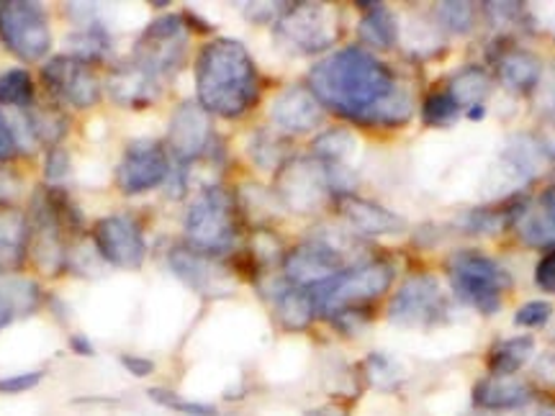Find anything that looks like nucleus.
<instances>
[{"mask_svg":"<svg viewBox=\"0 0 555 416\" xmlns=\"http://www.w3.org/2000/svg\"><path fill=\"white\" fill-rule=\"evenodd\" d=\"M189 50V29L180 16H159L144 29L134 47V62L159 80L183 67Z\"/></svg>","mask_w":555,"mask_h":416,"instance_id":"nucleus-8","label":"nucleus"},{"mask_svg":"<svg viewBox=\"0 0 555 416\" xmlns=\"http://www.w3.org/2000/svg\"><path fill=\"white\" fill-rule=\"evenodd\" d=\"M496 75L506 88L527 95L538 88L543 65H540L535 54L525 50H509L496 60Z\"/></svg>","mask_w":555,"mask_h":416,"instance_id":"nucleus-22","label":"nucleus"},{"mask_svg":"<svg viewBox=\"0 0 555 416\" xmlns=\"http://www.w3.org/2000/svg\"><path fill=\"white\" fill-rule=\"evenodd\" d=\"M208 139H211V121H208V114L201 108V103H180L168 129L170 150L178 157V162L185 165L204 155Z\"/></svg>","mask_w":555,"mask_h":416,"instance_id":"nucleus-15","label":"nucleus"},{"mask_svg":"<svg viewBox=\"0 0 555 416\" xmlns=\"http://www.w3.org/2000/svg\"><path fill=\"white\" fill-rule=\"evenodd\" d=\"M450 283L463 303L496 314L502 309L504 290L512 286V277L496 260L478 252H461L450 260Z\"/></svg>","mask_w":555,"mask_h":416,"instance_id":"nucleus-4","label":"nucleus"},{"mask_svg":"<svg viewBox=\"0 0 555 416\" xmlns=\"http://www.w3.org/2000/svg\"><path fill=\"white\" fill-rule=\"evenodd\" d=\"M515 224L525 245L555 247V185L540 196L535 208L525 206Z\"/></svg>","mask_w":555,"mask_h":416,"instance_id":"nucleus-20","label":"nucleus"},{"mask_svg":"<svg viewBox=\"0 0 555 416\" xmlns=\"http://www.w3.org/2000/svg\"><path fill=\"white\" fill-rule=\"evenodd\" d=\"M437 18L448 31L466 34L474 24V11L468 3H437Z\"/></svg>","mask_w":555,"mask_h":416,"instance_id":"nucleus-36","label":"nucleus"},{"mask_svg":"<svg viewBox=\"0 0 555 416\" xmlns=\"http://www.w3.org/2000/svg\"><path fill=\"white\" fill-rule=\"evenodd\" d=\"M0 39L16 57L37 62L52 50L50 18L37 3L16 0L0 5Z\"/></svg>","mask_w":555,"mask_h":416,"instance_id":"nucleus-6","label":"nucleus"},{"mask_svg":"<svg viewBox=\"0 0 555 416\" xmlns=\"http://www.w3.org/2000/svg\"><path fill=\"white\" fill-rule=\"evenodd\" d=\"M275 311L286 329H304L311 324L317 309H314V301H311L309 290L291 286V288H283L281 294L275 296Z\"/></svg>","mask_w":555,"mask_h":416,"instance_id":"nucleus-26","label":"nucleus"},{"mask_svg":"<svg viewBox=\"0 0 555 416\" xmlns=\"http://www.w3.org/2000/svg\"><path fill=\"white\" fill-rule=\"evenodd\" d=\"M93 239L101 258L111 262L114 268L137 270L142 268L144 258H147V245H144L142 229L127 213H111V217L101 219L95 224Z\"/></svg>","mask_w":555,"mask_h":416,"instance_id":"nucleus-12","label":"nucleus"},{"mask_svg":"<svg viewBox=\"0 0 555 416\" xmlns=\"http://www.w3.org/2000/svg\"><path fill=\"white\" fill-rule=\"evenodd\" d=\"M29 245V226L18 213H0V270L21 265Z\"/></svg>","mask_w":555,"mask_h":416,"instance_id":"nucleus-25","label":"nucleus"},{"mask_svg":"<svg viewBox=\"0 0 555 416\" xmlns=\"http://www.w3.org/2000/svg\"><path fill=\"white\" fill-rule=\"evenodd\" d=\"M339 211H343V217L363 234H397L404 229V219L397 217V213L373 204V200L352 196V193H343V198H339Z\"/></svg>","mask_w":555,"mask_h":416,"instance_id":"nucleus-18","label":"nucleus"},{"mask_svg":"<svg viewBox=\"0 0 555 416\" xmlns=\"http://www.w3.org/2000/svg\"><path fill=\"white\" fill-rule=\"evenodd\" d=\"M525 200H512V204H504L499 208H478V211H470L463 217V224H466L468 232H483L494 234L502 232L506 224L519 219V213L525 211Z\"/></svg>","mask_w":555,"mask_h":416,"instance_id":"nucleus-28","label":"nucleus"},{"mask_svg":"<svg viewBox=\"0 0 555 416\" xmlns=\"http://www.w3.org/2000/svg\"><path fill=\"white\" fill-rule=\"evenodd\" d=\"M121 365L127 367L131 376L137 378H144V376H152L155 373V365H152V360L147 358H134V355H121Z\"/></svg>","mask_w":555,"mask_h":416,"instance_id":"nucleus-43","label":"nucleus"},{"mask_svg":"<svg viewBox=\"0 0 555 416\" xmlns=\"http://www.w3.org/2000/svg\"><path fill=\"white\" fill-rule=\"evenodd\" d=\"M69 344H73V350L78 352V355H93V347H90L88 337H78V335H75L73 339H69Z\"/></svg>","mask_w":555,"mask_h":416,"instance_id":"nucleus-45","label":"nucleus"},{"mask_svg":"<svg viewBox=\"0 0 555 416\" xmlns=\"http://www.w3.org/2000/svg\"><path fill=\"white\" fill-rule=\"evenodd\" d=\"M358 31L365 44L376 47V50H388V47L397 41V18H393L386 9L376 5V9L367 11L363 21H360Z\"/></svg>","mask_w":555,"mask_h":416,"instance_id":"nucleus-29","label":"nucleus"},{"mask_svg":"<svg viewBox=\"0 0 555 416\" xmlns=\"http://www.w3.org/2000/svg\"><path fill=\"white\" fill-rule=\"evenodd\" d=\"M170 265L176 273L183 277L189 286H193L201 294H219L221 283H224V273L214 260H208L204 252L189 247H176L170 252Z\"/></svg>","mask_w":555,"mask_h":416,"instance_id":"nucleus-19","label":"nucleus"},{"mask_svg":"<svg viewBox=\"0 0 555 416\" xmlns=\"http://www.w3.org/2000/svg\"><path fill=\"white\" fill-rule=\"evenodd\" d=\"M448 90L461 108H476L481 106L483 95L489 93V78H486L481 69H463V73L455 75Z\"/></svg>","mask_w":555,"mask_h":416,"instance_id":"nucleus-31","label":"nucleus"},{"mask_svg":"<svg viewBox=\"0 0 555 416\" xmlns=\"http://www.w3.org/2000/svg\"><path fill=\"white\" fill-rule=\"evenodd\" d=\"M553 316V307L547 301H530L525 303V307L517 309L515 314V324L517 327H525V329H540L545 327L547 322H551Z\"/></svg>","mask_w":555,"mask_h":416,"instance_id":"nucleus-37","label":"nucleus"},{"mask_svg":"<svg viewBox=\"0 0 555 416\" xmlns=\"http://www.w3.org/2000/svg\"><path fill=\"white\" fill-rule=\"evenodd\" d=\"M393 281V268L388 262H363L350 270H343L335 277H330L322 286L311 288V301L314 309L324 316H335L345 309H356L358 303L373 301L384 296Z\"/></svg>","mask_w":555,"mask_h":416,"instance_id":"nucleus-3","label":"nucleus"},{"mask_svg":"<svg viewBox=\"0 0 555 416\" xmlns=\"http://www.w3.org/2000/svg\"><path fill=\"white\" fill-rule=\"evenodd\" d=\"M504 162L509 172H515L519 178H535L540 170H545L547 165V150L543 142H538L535 136L519 134L506 144L504 150Z\"/></svg>","mask_w":555,"mask_h":416,"instance_id":"nucleus-23","label":"nucleus"},{"mask_svg":"<svg viewBox=\"0 0 555 416\" xmlns=\"http://www.w3.org/2000/svg\"><path fill=\"white\" fill-rule=\"evenodd\" d=\"M44 86L52 95L73 103L78 108H88L101 99V82L88 62L73 54H60L44 65Z\"/></svg>","mask_w":555,"mask_h":416,"instance_id":"nucleus-13","label":"nucleus"},{"mask_svg":"<svg viewBox=\"0 0 555 416\" xmlns=\"http://www.w3.org/2000/svg\"><path fill=\"white\" fill-rule=\"evenodd\" d=\"M422 114H425V121L429 127H446V123H453L461 116V106L450 95V90H440V93H433L425 101Z\"/></svg>","mask_w":555,"mask_h":416,"instance_id":"nucleus-33","label":"nucleus"},{"mask_svg":"<svg viewBox=\"0 0 555 416\" xmlns=\"http://www.w3.org/2000/svg\"><path fill=\"white\" fill-rule=\"evenodd\" d=\"M13 316H16V309L11 307V301L0 294V329H5L9 324L13 322Z\"/></svg>","mask_w":555,"mask_h":416,"instance_id":"nucleus-44","label":"nucleus"},{"mask_svg":"<svg viewBox=\"0 0 555 416\" xmlns=\"http://www.w3.org/2000/svg\"><path fill=\"white\" fill-rule=\"evenodd\" d=\"M309 90L324 108L363 123L397 127L412 114L409 93L397 86L391 69L356 47L319 62L309 75Z\"/></svg>","mask_w":555,"mask_h":416,"instance_id":"nucleus-1","label":"nucleus"},{"mask_svg":"<svg viewBox=\"0 0 555 416\" xmlns=\"http://www.w3.org/2000/svg\"><path fill=\"white\" fill-rule=\"evenodd\" d=\"M185 237L196 252L221 255L237 239L232 198L224 188L214 185L198 193L185 217Z\"/></svg>","mask_w":555,"mask_h":416,"instance_id":"nucleus-5","label":"nucleus"},{"mask_svg":"<svg viewBox=\"0 0 555 416\" xmlns=\"http://www.w3.org/2000/svg\"><path fill=\"white\" fill-rule=\"evenodd\" d=\"M532 416H555V401H543Z\"/></svg>","mask_w":555,"mask_h":416,"instance_id":"nucleus-46","label":"nucleus"},{"mask_svg":"<svg viewBox=\"0 0 555 416\" xmlns=\"http://www.w3.org/2000/svg\"><path fill=\"white\" fill-rule=\"evenodd\" d=\"M170 178V162L165 155L163 144L155 139H137L124 152L119 170H116V183L127 196L157 188L159 183Z\"/></svg>","mask_w":555,"mask_h":416,"instance_id":"nucleus-11","label":"nucleus"},{"mask_svg":"<svg viewBox=\"0 0 555 416\" xmlns=\"http://www.w3.org/2000/svg\"><path fill=\"white\" fill-rule=\"evenodd\" d=\"M535 286L540 290H545V294H555V249L538 262Z\"/></svg>","mask_w":555,"mask_h":416,"instance_id":"nucleus-40","label":"nucleus"},{"mask_svg":"<svg viewBox=\"0 0 555 416\" xmlns=\"http://www.w3.org/2000/svg\"><path fill=\"white\" fill-rule=\"evenodd\" d=\"M367 370H371L373 384H378V386H393L399 380L397 365H393L388 358L373 355L371 360H367Z\"/></svg>","mask_w":555,"mask_h":416,"instance_id":"nucleus-38","label":"nucleus"},{"mask_svg":"<svg viewBox=\"0 0 555 416\" xmlns=\"http://www.w3.org/2000/svg\"><path fill=\"white\" fill-rule=\"evenodd\" d=\"M278 37L296 52L317 54L330 50L339 37V13L322 3H298L281 13Z\"/></svg>","mask_w":555,"mask_h":416,"instance_id":"nucleus-7","label":"nucleus"},{"mask_svg":"<svg viewBox=\"0 0 555 416\" xmlns=\"http://www.w3.org/2000/svg\"><path fill=\"white\" fill-rule=\"evenodd\" d=\"M108 93L114 95V101L127 103V106H147L157 99L159 86L155 75L131 62V65H124L111 75Z\"/></svg>","mask_w":555,"mask_h":416,"instance_id":"nucleus-21","label":"nucleus"},{"mask_svg":"<svg viewBox=\"0 0 555 416\" xmlns=\"http://www.w3.org/2000/svg\"><path fill=\"white\" fill-rule=\"evenodd\" d=\"M532 355H535V339L532 337L499 339L489 350V367L494 376H515L530 363Z\"/></svg>","mask_w":555,"mask_h":416,"instance_id":"nucleus-24","label":"nucleus"},{"mask_svg":"<svg viewBox=\"0 0 555 416\" xmlns=\"http://www.w3.org/2000/svg\"><path fill=\"white\" fill-rule=\"evenodd\" d=\"M44 172L47 178L52 180V183H60L62 178L69 172V157L65 150H52L50 157H47V165H44Z\"/></svg>","mask_w":555,"mask_h":416,"instance_id":"nucleus-41","label":"nucleus"},{"mask_svg":"<svg viewBox=\"0 0 555 416\" xmlns=\"http://www.w3.org/2000/svg\"><path fill=\"white\" fill-rule=\"evenodd\" d=\"M44 373H18V376H9V378H0V393H24L29 388L39 386Z\"/></svg>","mask_w":555,"mask_h":416,"instance_id":"nucleus-39","label":"nucleus"},{"mask_svg":"<svg viewBox=\"0 0 555 416\" xmlns=\"http://www.w3.org/2000/svg\"><path fill=\"white\" fill-rule=\"evenodd\" d=\"M330 170L319 159H291L278 178V196L291 211H317L330 196Z\"/></svg>","mask_w":555,"mask_h":416,"instance_id":"nucleus-10","label":"nucleus"},{"mask_svg":"<svg viewBox=\"0 0 555 416\" xmlns=\"http://www.w3.org/2000/svg\"><path fill=\"white\" fill-rule=\"evenodd\" d=\"M196 90L206 114L240 119L260 95L258 67L240 41L214 39L198 54Z\"/></svg>","mask_w":555,"mask_h":416,"instance_id":"nucleus-2","label":"nucleus"},{"mask_svg":"<svg viewBox=\"0 0 555 416\" xmlns=\"http://www.w3.org/2000/svg\"><path fill=\"white\" fill-rule=\"evenodd\" d=\"M18 150V139L13 134L11 123L5 121V116L0 114V159H11Z\"/></svg>","mask_w":555,"mask_h":416,"instance_id":"nucleus-42","label":"nucleus"},{"mask_svg":"<svg viewBox=\"0 0 555 416\" xmlns=\"http://www.w3.org/2000/svg\"><path fill=\"white\" fill-rule=\"evenodd\" d=\"M270 119L275 121L278 129L288 131V134H307V131H314L322 123L324 106L311 90L294 86L275 95L273 106H270Z\"/></svg>","mask_w":555,"mask_h":416,"instance_id":"nucleus-16","label":"nucleus"},{"mask_svg":"<svg viewBox=\"0 0 555 416\" xmlns=\"http://www.w3.org/2000/svg\"><path fill=\"white\" fill-rule=\"evenodd\" d=\"M150 396L155 399L159 406H168V408H172V412H178V414H185V416H217V408H214L211 404H201V401L180 399V396H176V393H170V391H159V388H155V391H150Z\"/></svg>","mask_w":555,"mask_h":416,"instance_id":"nucleus-35","label":"nucleus"},{"mask_svg":"<svg viewBox=\"0 0 555 416\" xmlns=\"http://www.w3.org/2000/svg\"><path fill=\"white\" fill-rule=\"evenodd\" d=\"M0 103L3 106L26 108L34 103V80L26 69L13 67L0 75Z\"/></svg>","mask_w":555,"mask_h":416,"instance_id":"nucleus-30","label":"nucleus"},{"mask_svg":"<svg viewBox=\"0 0 555 416\" xmlns=\"http://www.w3.org/2000/svg\"><path fill=\"white\" fill-rule=\"evenodd\" d=\"M311 150H314L319 162L335 165V168H339V165L347 162V159L356 155L358 139L347 129H330L314 139Z\"/></svg>","mask_w":555,"mask_h":416,"instance_id":"nucleus-27","label":"nucleus"},{"mask_svg":"<svg viewBox=\"0 0 555 416\" xmlns=\"http://www.w3.org/2000/svg\"><path fill=\"white\" fill-rule=\"evenodd\" d=\"M29 131L44 144H57L67 131V119L60 110H34L29 114Z\"/></svg>","mask_w":555,"mask_h":416,"instance_id":"nucleus-32","label":"nucleus"},{"mask_svg":"<svg viewBox=\"0 0 555 416\" xmlns=\"http://www.w3.org/2000/svg\"><path fill=\"white\" fill-rule=\"evenodd\" d=\"M388 316L399 327H433L446 316V296L433 275L409 277L391 298Z\"/></svg>","mask_w":555,"mask_h":416,"instance_id":"nucleus-9","label":"nucleus"},{"mask_svg":"<svg viewBox=\"0 0 555 416\" xmlns=\"http://www.w3.org/2000/svg\"><path fill=\"white\" fill-rule=\"evenodd\" d=\"M535 399V388L515 376H491L478 380L474 388V404L489 412H506V408L527 406Z\"/></svg>","mask_w":555,"mask_h":416,"instance_id":"nucleus-17","label":"nucleus"},{"mask_svg":"<svg viewBox=\"0 0 555 416\" xmlns=\"http://www.w3.org/2000/svg\"><path fill=\"white\" fill-rule=\"evenodd\" d=\"M0 294L9 298L16 314H29L39 301V288L31 281H21V277H11V281L0 283Z\"/></svg>","mask_w":555,"mask_h":416,"instance_id":"nucleus-34","label":"nucleus"},{"mask_svg":"<svg viewBox=\"0 0 555 416\" xmlns=\"http://www.w3.org/2000/svg\"><path fill=\"white\" fill-rule=\"evenodd\" d=\"M286 277L296 288H317L345 270L343 252L324 239H309L291 249L283 262Z\"/></svg>","mask_w":555,"mask_h":416,"instance_id":"nucleus-14","label":"nucleus"}]
</instances>
